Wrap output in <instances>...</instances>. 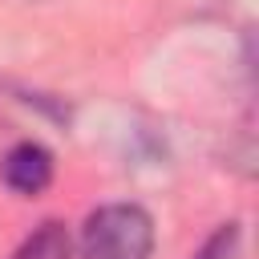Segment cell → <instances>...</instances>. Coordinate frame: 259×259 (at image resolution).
I'll list each match as a JSON object with an SVG mask.
<instances>
[{
    "mask_svg": "<svg viewBox=\"0 0 259 259\" xmlns=\"http://www.w3.org/2000/svg\"><path fill=\"white\" fill-rule=\"evenodd\" d=\"M154 219L138 202L97 206L81 227V259H150Z\"/></svg>",
    "mask_w": 259,
    "mask_h": 259,
    "instance_id": "cell-1",
    "label": "cell"
},
{
    "mask_svg": "<svg viewBox=\"0 0 259 259\" xmlns=\"http://www.w3.org/2000/svg\"><path fill=\"white\" fill-rule=\"evenodd\" d=\"M0 178H4L8 190L32 198L53 182V154L40 142H16L0 162Z\"/></svg>",
    "mask_w": 259,
    "mask_h": 259,
    "instance_id": "cell-2",
    "label": "cell"
},
{
    "mask_svg": "<svg viewBox=\"0 0 259 259\" xmlns=\"http://www.w3.org/2000/svg\"><path fill=\"white\" fill-rule=\"evenodd\" d=\"M239 239H243L239 223H223V227L194 251V259H235V255H239Z\"/></svg>",
    "mask_w": 259,
    "mask_h": 259,
    "instance_id": "cell-4",
    "label": "cell"
},
{
    "mask_svg": "<svg viewBox=\"0 0 259 259\" xmlns=\"http://www.w3.org/2000/svg\"><path fill=\"white\" fill-rule=\"evenodd\" d=\"M12 259H73V239H69L65 223L49 219V223H40V227L16 247Z\"/></svg>",
    "mask_w": 259,
    "mask_h": 259,
    "instance_id": "cell-3",
    "label": "cell"
}]
</instances>
